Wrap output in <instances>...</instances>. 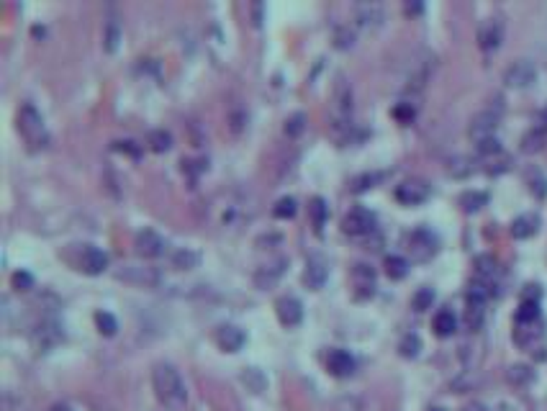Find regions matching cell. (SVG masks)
Returning <instances> with one entry per match:
<instances>
[{
	"instance_id": "4316f807",
	"label": "cell",
	"mask_w": 547,
	"mask_h": 411,
	"mask_svg": "<svg viewBox=\"0 0 547 411\" xmlns=\"http://www.w3.org/2000/svg\"><path fill=\"white\" fill-rule=\"evenodd\" d=\"M386 273H388V277H393V280H401V277H406V273H409V262H406L401 254H391V257H386Z\"/></svg>"
},
{
	"instance_id": "603a6c76",
	"label": "cell",
	"mask_w": 547,
	"mask_h": 411,
	"mask_svg": "<svg viewBox=\"0 0 547 411\" xmlns=\"http://www.w3.org/2000/svg\"><path fill=\"white\" fill-rule=\"evenodd\" d=\"M539 337H542L539 322H532V324H516V329H514V340H516V345H522V347L532 345V342L539 340Z\"/></svg>"
},
{
	"instance_id": "ba28073f",
	"label": "cell",
	"mask_w": 547,
	"mask_h": 411,
	"mask_svg": "<svg viewBox=\"0 0 547 411\" xmlns=\"http://www.w3.org/2000/svg\"><path fill=\"white\" fill-rule=\"evenodd\" d=\"M537 80V67L530 59H516L506 72H504V82L509 87H530Z\"/></svg>"
},
{
	"instance_id": "3957f363",
	"label": "cell",
	"mask_w": 547,
	"mask_h": 411,
	"mask_svg": "<svg viewBox=\"0 0 547 411\" xmlns=\"http://www.w3.org/2000/svg\"><path fill=\"white\" fill-rule=\"evenodd\" d=\"M352 87L344 78L337 80L334 85V95H332V129L334 134H342L347 131L352 124Z\"/></svg>"
},
{
	"instance_id": "8d00e7d4",
	"label": "cell",
	"mask_w": 547,
	"mask_h": 411,
	"mask_svg": "<svg viewBox=\"0 0 547 411\" xmlns=\"http://www.w3.org/2000/svg\"><path fill=\"white\" fill-rule=\"evenodd\" d=\"M476 265H478V277H481V280H488V277L496 273V260H493V257H478Z\"/></svg>"
},
{
	"instance_id": "52a82bcc",
	"label": "cell",
	"mask_w": 547,
	"mask_h": 411,
	"mask_svg": "<svg viewBox=\"0 0 547 411\" xmlns=\"http://www.w3.org/2000/svg\"><path fill=\"white\" fill-rule=\"evenodd\" d=\"M406 245H409V252H411L414 260H429L432 254L437 252V237L429 229H416L406 237Z\"/></svg>"
},
{
	"instance_id": "7402d4cb",
	"label": "cell",
	"mask_w": 547,
	"mask_h": 411,
	"mask_svg": "<svg viewBox=\"0 0 547 411\" xmlns=\"http://www.w3.org/2000/svg\"><path fill=\"white\" fill-rule=\"evenodd\" d=\"M537 226H539V219L537 216H519V219H514V224H511V234H514L516 239H527L532 237V234H537Z\"/></svg>"
},
{
	"instance_id": "8fae6325",
	"label": "cell",
	"mask_w": 547,
	"mask_h": 411,
	"mask_svg": "<svg viewBox=\"0 0 547 411\" xmlns=\"http://www.w3.org/2000/svg\"><path fill=\"white\" fill-rule=\"evenodd\" d=\"M357 363L355 357L349 355L347 349H329L326 355V370L332 373L334 378H349L355 373Z\"/></svg>"
},
{
	"instance_id": "d4e9b609",
	"label": "cell",
	"mask_w": 547,
	"mask_h": 411,
	"mask_svg": "<svg viewBox=\"0 0 547 411\" xmlns=\"http://www.w3.org/2000/svg\"><path fill=\"white\" fill-rule=\"evenodd\" d=\"M309 214H311V222H314V229L321 231V226L326 224V216H329V206L321 196L311 198V206H309Z\"/></svg>"
},
{
	"instance_id": "cb8c5ba5",
	"label": "cell",
	"mask_w": 547,
	"mask_h": 411,
	"mask_svg": "<svg viewBox=\"0 0 547 411\" xmlns=\"http://www.w3.org/2000/svg\"><path fill=\"white\" fill-rule=\"evenodd\" d=\"M432 326H435L437 337H450V334L455 332V326H458V319H455V314H452V311H447V308H444V311H439V314L435 317V324H432Z\"/></svg>"
},
{
	"instance_id": "7c38bea8",
	"label": "cell",
	"mask_w": 547,
	"mask_h": 411,
	"mask_svg": "<svg viewBox=\"0 0 547 411\" xmlns=\"http://www.w3.org/2000/svg\"><path fill=\"white\" fill-rule=\"evenodd\" d=\"M275 311H278V319L283 326H298L303 319V306L301 301L293 298V296H283V298L275 301Z\"/></svg>"
},
{
	"instance_id": "484cf974",
	"label": "cell",
	"mask_w": 547,
	"mask_h": 411,
	"mask_svg": "<svg viewBox=\"0 0 547 411\" xmlns=\"http://www.w3.org/2000/svg\"><path fill=\"white\" fill-rule=\"evenodd\" d=\"M532 322H539V303L537 298H524L516 311V324H532Z\"/></svg>"
},
{
	"instance_id": "b9f144b4",
	"label": "cell",
	"mask_w": 547,
	"mask_h": 411,
	"mask_svg": "<svg viewBox=\"0 0 547 411\" xmlns=\"http://www.w3.org/2000/svg\"><path fill=\"white\" fill-rule=\"evenodd\" d=\"M13 285H16L18 291H29V288L34 285V280H31L29 273H16V275H13Z\"/></svg>"
},
{
	"instance_id": "ffe728a7",
	"label": "cell",
	"mask_w": 547,
	"mask_h": 411,
	"mask_svg": "<svg viewBox=\"0 0 547 411\" xmlns=\"http://www.w3.org/2000/svg\"><path fill=\"white\" fill-rule=\"evenodd\" d=\"M483 319H486V301L468 296V301H465V326H468L470 332H478L483 326Z\"/></svg>"
},
{
	"instance_id": "30bf717a",
	"label": "cell",
	"mask_w": 547,
	"mask_h": 411,
	"mask_svg": "<svg viewBox=\"0 0 547 411\" xmlns=\"http://www.w3.org/2000/svg\"><path fill=\"white\" fill-rule=\"evenodd\" d=\"M501 39H504V24L501 18H486L481 29H478V44L483 52H496L501 47Z\"/></svg>"
},
{
	"instance_id": "4dcf8cb0",
	"label": "cell",
	"mask_w": 547,
	"mask_h": 411,
	"mask_svg": "<svg viewBox=\"0 0 547 411\" xmlns=\"http://www.w3.org/2000/svg\"><path fill=\"white\" fill-rule=\"evenodd\" d=\"M532 378H534V373H532V368H527V365H514V368H509V380H511L514 386H524V383H530Z\"/></svg>"
},
{
	"instance_id": "e575fe53",
	"label": "cell",
	"mask_w": 547,
	"mask_h": 411,
	"mask_svg": "<svg viewBox=\"0 0 547 411\" xmlns=\"http://www.w3.org/2000/svg\"><path fill=\"white\" fill-rule=\"evenodd\" d=\"M432 301H435V291H432V288H421V291H416L411 303L416 311H424V308L432 306Z\"/></svg>"
},
{
	"instance_id": "ac0fdd59",
	"label": "cell",
	"mask_w": 547,
	"mask_h": 411,
	"mask_svg": "<svg viewBox=\"0 0 547 411\" xmlns=\"http://www.w3.org/2000/svg\"><path fill=\"white\" fill-rule=\"evenodd\" d=\"M64 340V332L59 329V324L57 322H44V324L34 332V342H36V347L41 349V352H47V349H52L57 345V342H62Z\"/></svg>"
},
{
	"instance_id": "7bdbcfd3",
	"label": "cell",
	"mask_w": 547,
	"mask_h": 411,
	"mask_svg": "<svg viewBox=\"0 0 547 411\" xmlns=\"http://www.w3.org/2000/svg\"><path fill=\"white\" fill-rule=\"evenodd\" d=\"M337 411H357V403L355 401H342Z\"/></svg>"
},
{
	"instance_id": "9a60e30c",
	"label": "cell",
	"mask_w": 547,
	"mask_h": 411,
	"mask_svg": "<svg viewBox=\"0 0 547 411\" xmlns=\"http://www.w3.org/2000/svg\"><path fill=\"white\" fill-rule=\"evenodd\" d=\"M352 285H355V291L360 298H367V296H373L375 291V270L370 265H365V262H357L355 268H352Z\"/></svg>"
},
{
	"instance_id": "5bb4252c",
	"label": "cell",
	"mask_w": 547,
	"mask_h": 411,
	"mask_svg": "<svg viewBox=\"0 0 547 411\" xmlns=\"http://www.w3.org/2000/svg\"><path fill=\"white\" fill-rule=\"evenodd\" d=\"M326 277H329V265L321 254H311L309 262H306V273H303V283L319 291L321 285L326 283Z\"/></svg>"
},
{
	"instance_id": "6da1fadb",
	"label": "cell",
	"mask_w": 547,
	"mask_h": 411,
	"mask_svg": "<svg viewBox=\"0 0 547 411\" xmlns=\"http://www.w3.org/2000/svg\"><path fill=\"white\" fill-rule=\"evenodd\" d=\"M152 386L157 401L170 411H180L188 403V388L182 383L180 373L175 370L170 363H159L152 370Z\"/></svg>"
},
{
	"instance_id": "5b68a950",
	"label": "cell",
	"mask_w": 547,
	"mask_h": 411,
	"mask_svg": "<svg viewBox=\"0 0 547 411\" xmlns=\"http://www.w3.org/2000/svg\"><path fill=\"white\" fill-rule=\"evenodd\" d=\"M342 231L349 234V237H365V234H370V231H375V214L363 208V206H357L349 214H344Z\"/></svg>"
},
{
	"instance_id": "2e32d148",
	"label": "cell",
	"mask_w": 547,
	"mask_h": 411,
	"mask_svg": "<svg viewBox=\"0 0 547 411\" xmlns=\"http://www.w3.org/2000/svg\"><path fill=\"white\" fill-rule=\"evenodd\" d=\"M216 342H219V347H221L224 352H239V349L245 347L247 334L234 324H224V326H219V332H216Z\"/></svg>"
},
{
	"instance_id": "f1b7e54d",
	"label": "cell",
	"mask_w": 547,
	"mask_h": 411,
	"mask_svg": "<svg viewBox=\"0 0 547 411\" xmlns=\"http://www.w3.org/2000/svg\"><path fill=\"white\" fill-rule=\"evenodd\" d=\"M96 326H98V332L103 334V337H113V334L119 332V322L113 319V314H108V311H98L96 314Z\"/></svg>"
},
{
	"instance_id": "83f0119b",
	"label": "cell",
	"mask_w": 547,
	"mask_h": 411,
	"mask_svg": "<svg viewBox=\"0 0 547 411\" xmlns=\"http://www.w3.org/2000/svg\"><path fill=\"white\" fill-rule=\"evenodd\" d=\"M147 144H149L152 152H167L170 147H173V134L165 131V129H157V131H152L149 134Z\"/></svg>"
},
{
	"instance_id": "836d02e7",
	"label": "cell",
	"mask_w": 547,
	"mask_h": 411,
	"mask_svg": "<svg viewBox=\"0 0 547 411\" xmlns=\"http://www.w3.org/2000/svg\"><path fill=\"white\" fill-rule=\"evenodd\" d=\"M486 201H488L486 193H465V196L460 198V203L465 211H478L481 206H486Z\"/></svg>"
},
{
	"instance_id": "d590c367",
	"label": "cell",
	"mask_w": 547,
	"mask_h": 411,
	"mask_svg": "<svg viewBox=\"0 0 547 411\" xmlns=\"http://www.w3.org/2000/svg\"><path fill=\"white\" fill-rule=\"evenodd\" d=\"M419 337L416 334H406L404 342H401V355L404 357H416L419 355Z\"/></svg>"
},
{
	"instance_id": "8992f818",
	"label": "cell",
	"mask_w": 547,
	"mask_h": 411,
	"mask_svg": "<svg viewBox=\"0 0 547 411\" xmlns=\"http://www.w3.org/2000/svg\"><path fill=\"white\" fill-rule=\"evenodd\" d=\"M432 193L427 180H419V178H411V180H404L396 188V201L404 206H419L424 203Z\"/></svg>"
},
{
	"instance_id": "ab89813d",
	"label": "cell",
	"mask_w": 547,
	"mask_h": 411,
	"mask_svg": "<svg viewBox=\"0 0 547 411\" xmlns=\"http://www.w3.org/2000/svg\"><path fill=\"white\" fill-rule=\"evenodd\" d=\"M301 131H303V113H293V116L286 121V134L298 136Z\"/></svg>"
},
{
	"instance_id": "f6af8a7d",
	"label": "cell",
	"mask_w": 547,
	"mask_h": 411,
	"mask_svg": "<svg viewBox=\"0 0 547 411\" xmlns=\"http://www.w3.org/2000/svg\"><path fill=\"white\" fill-rule=\"evenodd\" d=\"M539 124H542V131H547V108H542L539 113Z\"/></svg>"
},
{
	"instance_id": "9c48e42d",
	"label": "cell",
	"mask_w": 547,
	"mask_h": 411,
	"mask_svg": "<svg viewBox=\"0 0 547 411\" xmlns=\"http://www.w3.org/2000/svg\"><path fill=\"white\" fill-rule=\"evenodd\" d=\"M108 268V254L103 250H98L93 245H82L80 250V260H78V270L87 273V275H98Z\"/></svg>"
},
{
	"instance_id": "7dc6e473",
	"label": "cell",
	"mask_w": 547,
	"mask_h": 411,
	"mask_svg": "<svg viewBox=\"0 0 547 411\" xmlns=\"http://www.w3.org/2000/svg\"><path fill=\"white\" fill-rule=\"evenodd\" d=\"M49 411H72V409H70V406H64V403H54V406H52Z\"/></svg>"
},
{
	"instance_id": "c3c4849f",
	"label": "cell",
	"mask_w": 547,
	"mask_h": 411,
	"mask_svg": "<svg viewBox=\"0 0 547 411\" xmlns=\"http://www.w3.org/2000/svg\"><path fill=\"white\" fill-rule=\"evenodd\" d=\"M429 411H442V409H429Z\"/></svg>"
},
{
	"instance_id": "ee69618b",
	"label": "cell",
	"mask_w": 547,
	"mask_h": 411,
	"mask_svg": "<svg viewBox=\"0 0 547 411\" xmlns=\"http://www.w3.org/2000/svg\"><path fill=\"white\" fill-rule=\"evenodd\" d=\"M462 411H488V409H486L483 403L473 401V403H468V406H465V409H462Z\"/></svg>"
},
{
	"instance_id": "d6a6232c",
	"label": "cell",
	"mask_w": 547,
	"mask_h": 411,
	"mask_svg": "<svg viewBox=\"0 0 547 411\" xmlns=\"http://www.w3.org/2000/svg\"><path fill=\"white\" fill-rule=\"evenodd\" d=\"M173 262L177 265V268H182V270L196 268V265H198V254L193 252V250H180V252H175Z\"/></svg>"
},
{
	"instance_id": "44dd1931",
	"label": "cell",
	"mask_w": 547,
	"mask_h": 411,
	"mask_svg": "<svg viewBox=\"0 0 547 411\" xmlns=\"http://www.w3.org/2000/svg\"><path fill=\"white\" fill-rule=\"evenodd\" d=\"M286 265H288L286 257H278V260L270 262V265H262V268L257 270V275H254V283L260 285V288H268V285H272L280 275H283Z\"/></svg>"
},
{
	"instance_id": "74e56055",
	"label": "cell",
	"mask_w": 547,
	"mask_h": 411,
	"mask_svg": "<svg viewBox=\"0 0 547 411\" xmlns=\"http://www.w3.org/2000/svg\"><path fill=\"white\" fill-rule=\"evenodd\" d=\"M542 142H545L542 131H530V134L522 139V147H524V152H537V150H542Z\"/></svg>"
},
{
	"instance_id": "1f68e13d",
	"label": "cell",
	"mask_w": 547,
	"mask_h": 411,
	"mask_svg": "<svg viewBox=\"0 0 547 411\" xmlns=\"http://www.w3.org/2000/svg\"><path fill=\"white\" fill-rule=\"evenodd\" d=\"M272 214L278 216V219H291V216H296V198H291V196L280 198L278 203H275V208H272Z\"/></svg>"
},
{
	"instance_id": "4fadbf2b",
	"label": "cell",
	"mask_w": 547,
	"mask_h": 411,
	"mask_svg": "<svg viewBox=\"0 0 547 411\" xmlns=\"http://www.w3.org/2000/svg\"><path fill=\"white\" fill-rule=\"evenodd\" d=\"M136 252L144 254V257H159V254H165L167 250V242L162 237H159L154 229H144L136 234Z\"/></svg>"
},
{
	"instance_id": "f546056e",
	"label": "cell",
	"mask_w": 547,
	"mask_h": 411,
	"mask_svg": "<svg viewBox=\"0 0 547 411\" xmlns=\"http://www.w3.org/2000/svg\"><path fill=\"white\" fill-rule=\"evenodd\" d=\"M476 162L470 157H455L450 162V175H455V178H465V175H470L473 170H476Z\"/></svg>"
},
{
	"instance_id": "d6986e66",
	"label": "cell",
	"mask_w": 547,
	"mask_h": 411,
	"mask_svg": "<svg viewBox=\"0 0 547 411\" xmlns=\"http://www.w3.org/2000/svg\"><path fill=\"white\" fill-rule=\"evenodd\" d=\"M355 16H357V24L360 26H365V29H375V26L383 24L386 13H383V8L378 3H360L355 8Z\"/></svg>"
},
{
	"instance_id": "7a4b0ae2",
	"label": "cell",
	"mask_w": 547,
	"mask_h": 411,
	"mask_svg": "<svg viewBox=\"0 0 547 411\" xmlns=\"http://www.w3.org/2000/svg\"><path fill=\"white\" fill-rule=\"evenodd\" d=\"M18 131H21V136H24L31 150H44L49 144L47 124H44L41 113L34 108L31 103H24L18 108Z\"/></svg>"
},
{
	"instance_id": "bcb514c9",
	"label": "cell",
	"mask_w": 547,
	"mask_h": 411,
	"mask_svg": "<svg viewBox=\"0 0 547 411\" xmlns=\"http://www.w3.org/2000/svg\"><path fill=\"white\" fill-rule=\"evenodd\" d=\"M419 10H421L419 3H414V6H406V13H419Z\"/></svg>"
},
{
	"instance_id": "f35d334b",
	"label": "cell",
	"mask_w": 547,
	"mask_h": 411,
	"mask_svg": "<svg viewBox=\"0 0 547 411\" xmlns=\"http://www.w3.org/2000/svg\"><path fill=\"white\" fill-rule=\"evenodd\" d=\"M393 116H396L401 124H409V121L416 116V111H414V106L411 103H398L396 108H393Z\"/></svg>"
},
{
	"instance_id": "277c9868",
	"label": "cell",
	"mask_w": 547,
	"mask_h": 411,
	"mask_svg": "<svg viewBox=\"0 0 547 411\" xmlns=\"http://www.w3.org/2000/svg\"><path fill=\"white\" fill-rule=\"evenodd\" d=\"M499 121H501V106L496 108H483L481 113H476L473 119H470V127H468V134L470 139L476 144L486 142V139H493L496 134V129H499Z\"/></svg>"
},
{
	"instance_id": "60d3db41",
	"label": "cell",
	"mask_w": 547,
	"mask_h": 411,
	"mask_svg": "<svg viewBox=\"0 0 547 411\" xmlns=\"http://www.w3.org/2000/svg\"><path fill=\"white\" fill-rule=\"evenodd\" d=\"M116 44H119V26L111 21V24H108V29H105V49H108V52H113V49H116Z\"/></svg>"
},
{
	"instance_id": "e0dca14e",
	"label": "cell",
	"mask_w": 547,
	"mask_h": 411,
	"mask_svg": "<svg viewBox=\"0 0 547 411\" xmlns=\"http://www.w3.org/2000/svg\"><path fill=\"white\" fill-rule=\"evenodd\" d=\"M116 275L121 280H129V283L136 285H157L159 283V273L154 268H139V265H126L124 270H119Z\"/></svg>"
}]
</instances>
